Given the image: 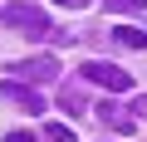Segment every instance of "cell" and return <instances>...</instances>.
Returning a JSON list of instances; mask_svg holds the SVG:
<instances>
[{
  "mask_svg": "<svg viewBox=\"0 0 147 142\" xmlns=\"http://www.w3.org/2000/svg\"><path fill=\"white\" fill-rule=\"evenodd\" d=\"M84 79H88V83H98V88H108V93L132 88V74H123V69H118V64H108V59H88V64H84Z\"/></svg>",
  "mask_w": 147,
  "mask_h": 142,
  "instance_id": "3",
  "label": "cell"
},
{
  "mask_svg": "<svg viewBox=\"0 0 147 142\" xmlns=\"http://www.w3.org/2000/svg\"><path fill=\"white\" fill-rule=\"evenodd\" d=\"M0 25L15 30V34H25V39H54V34H59V30L49 25V15H44L39 5H25V0H15V5L0 10Z\"/></svg>",
  "mask_w": 147,
  "mask_h": 142,
  "instance_id": "1",
  "label": "cell"
},
{
  "mask_svg": "<svg viewBox=\"0 0 147 142\" xmlns=\"http://www.w3.org/2000/svg\"><path fill=\"white\" fill-rule=\"evenodd\" d=\"M103 5L113 10V15H132V10H142L147 0H103Z\"/></svg>",
  "mask_w": 147,
  "mask_h": 142,
  "instance_id": "7",
  "label": "cell"
},
{
  "mask_svg": "<svg viewBox=\"0 0 147 142\" xmlns=\"http://www.w3.org/2000/svg\"><path fill=\"white\" fill-rule=\"evenodd\" d=\"M132 113H137V118H147V93H137V98H132Z\"/></svg>",
  "mask_w": 147,
  "mask_h": 142,
  "instance_id": "9",
  "label": "cell"
},
{
  "mask_svg": "<svg viewBox=\"0 0 147 142\" xmlns=\"http://www.w3.org/2000/svg\"><path fill=\"white\" fill-rule=\"evenodd\" d=\"M93 118H98L103 127H113V132H132V118H137V113H132V108H118V103H98Z\"/></svg>",
  "mask_w": 147,
  "mask_h": 142,
  "instance_id": "5",
  "label": "cell"
},
{
  "mask_svg": "<svg viewBox=\"0 0 147 142\" xmlns=\"http://www.w3.org/2000/svg\"><path fill=\"white\" fill-rule=\"evenodd\" d=\"M10 74H15L20 83H54V79H59V59H54V54H34V59L10 64Z\"/></svg>",
  "mask_w": 147,
  "mask_h": 142,
  "instance_id": "2",
  "label": "cell"
},
{
  "mask_svg": "<svg viewBox=\"0 0 147 142\" xmlns=\"http://www.w3.org/2000/svg\"><path fill=\"white\" fill-rule=\"evenodd\" d=\"M44 137H49V142H74V127H64V122H49V127H44Z\"/></svg>",
  "mask_w": 147,
  "mask_h": 142,
  "instance_id": "8",
  "label": "cell"
},
{
  "mask_svg": "<svg viewBox=\"0 0 147 142\" xmlns=\"http://www.w3.org/2000/svg\"><path fill=\"white\" fill-rule=\"evenodd\" d=\"M113 39H118L123 49H147V34H142L137 25H118V30H113Z\"/></svg>",
  "mask_w": 147,
  "mask_h": 142,
  "instance_id": "6",
  "label": "cell"
},
{
  "mask_svg": "<svg viewBox=\"0 0 147 142\" xmlns=\"http://www.w3.org/2000/svg\"><path fill=\"white\" fill-rule=\"evenodd\" d=\"M0 98H5V103H20L25 113H44V98L30 83H20V79H0Z\"/></svg>",
  "mask_w": 147,
  "mask_h": 142,
  "instance_id": "4",
  "label": "cell"
},
{
  "mask_svg": "<svg viewBox=\"0 0 147 142\" xmlns=\"http://www.w3.org/2000/svg\"><path fill=\"white\" fill-rule=\"evenodd\" d=\"M54 5H64V10H84L88 0H54Z\"/></svg>",
  "mask_w": 147,
  "mask_h": 142,
  "instance_id": "11",
  "label": "cell"
},
{
  "mask_svg": "<svg viewBox=\"0 0 147 142\" xmlns=\"http://www.w3.org/2000/svg\"><path fill=\"white\" fill-rule=\"evenodd\" d=\"M5 142H34V132H25V127H20V132H10Z\"/></svg>",
  "mask_w": 147,
  "mask_h": 142,
  "instance_id": "10",
  "label": "cell"
}]
</instances>
